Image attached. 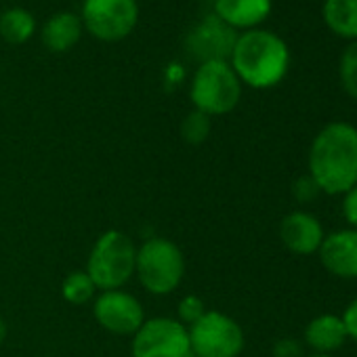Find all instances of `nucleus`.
Listing matches in <instances>:
<instances>
[{
    "label": "nucleus",
    "mask_w": 357,
    "mask_h": 357,
    "mask_svg": "<svg viewBox=\"0 0 357 357\" xmlns=\"http://www.w3.org/2000/svg\"><path fill=\"white\" fill-rule=\"evenodd\" d=\"M309 174L321 194L344 196L357 185V128L336 120L326 124L309 149Z\"/></svg>",
    "instance_id": "obj_1"
},
{
    "label": "nucleus",
    "mask_w": 357,
    "mask_h": 357,
    "mask_svg": "<svg viewBox=\"0 0 357 357\" xmlns=\"http://www.w3.org/2000/svg\"><path fill=\"white\" fill-rule=\"evenodd\" d=\"M229 66L242 84L265 91L278 86L286 78L290 68V51L278 34L255 28L238 34Z\"/></svg>",
    "instance_id": "obj_2"
},
{
    "label": "nucleus",
    "mask_w": 357,
    "mask_h": 357,
    "mask_svg": "<svg viewBox=\"0 0 357 357\" xmlns=\"http://www.w3.org/2000/svg\"><path fill=\"white\" fill-rule=\"evenodd\" d=\"M135 275L149 294L166 296L185 278V255L168 238H147L137 248Z\"/></svg>",
    "instance_id": "obj_3"
},
{
    "label": "nucleus",
    "mask_w": 357,
    "mask_h": 357,
    "mask_svg": "<svg viewBox=\"0 0 357 357\" xmlns=\"http://www.w3.org/2000/svg\"><path fill=\"white\" fill-rule=\"evenodd\" d=\"M137 246L130 236L120 229L103 231L86 259V273L97 290H120L135 275Z\"/></svg>",
    "instance_id": "obj_4"
},
{
    "label": "nucleus",
    "mask_w": 357,
    "mask_h": 357,
    "mask_svg": "<svg viewBox=\"0 0 357 357\" xmlns=\"http://www.w3.org/2000/svg\"><path fill=\"white\" fill-rule=\"evenodd\" d=\"M242 82L236 76L229 61H204L198 66L192 84L190 99L194 109L206 116H225L234 112L242 99Z\"/></svg>",
    "instance_id": "obj_5"
},
{
    "label": "nucleus",
    "mask_w": 357,
    "mask_h": 357,
    "mask_svg": "<svg viewBox=\"0 0 357 357\" xmlns=\"http://www.w3.org/2000/svg\"><path fill=\"white\" fill-rule=\"evenodd\" d=\"M188 332L192 357H240L246 344L242 326L221 311H206Z\"/></svg>",
    "instance_id": "obj_6"
},
{
    "label": "nucleus",
    "mask_w": 357,
    "mask_h": 357,
    "mask_svg": "<svg viewBox=\"0 0 357 357\" xmlns=\"http://www.w3.org/2000/svg\"><path fill=\"white\" fill-rule=\"evenodd\" d=\"M130 357H192L188 326L164 315L145 319L132 334Z\"/></svg>",
    "instance_id": "obj_7"
},
{
    "label": "nucleus",
    "mask_w": 357,
    "mask_h": 357,
    "mask_svg": "<svg viewBox=\"0 0 357 357\" xmlns=\"http://www.w3.org/2000/svg\"><path fill=\"white\" fill-rule=\"evenodd\" d=\"M82 26L103 43H118L126 38L139 22L137 0H84Z\"/></svg>",
    "instance_id": "obj_8"
},
{
    "label": "nucleus",
    "mask_w": 357,
    "mask_h": 357,
    "mask_svg": "<svg viewBox=\"0 0 357 357\" xmlns=\"http://www.w3.org/2000/svg\"><path fill=\"white\" fill-rule=\"evenodd\" d=\"M95 321L116 336H132L145 321L141 301L126 290H103L93 303Z\"/></svg>",
    "instance_id": "obj_9"
},
{
    "label": "nucleus",
    "mask_w": 357,
    "mask_h": 357,
    "mask_svg": "<svg viewBox=\"0 0 357 357\" xmlns=\"http://www.w3.org/2000/svg\"><path fill=\"white\" fill-rule=\"evenodd\" d=\"M238 40V32L223 24L217 15L206 17L190 36L188 47L190 51L204 61H229L234 45Z\"/></svg>",
    "instance_id": "obj_10"
},
{
    "label": "nucleus",
    "mask_w": 357,
    "mask_h": 357,
    "mask_svg": "<svg viewBox=\"0 0 357 357\" xmlns=\"http://www.w3.org/2000/svg\"><path fill=\"white\" fill-rule=\"evenodd\" d=\"M324 269L342 280H357V229H338L324 238L319 250Z\"/></svg>",
    "instance_id": "obj_11"
},
{
    "label": "nucleus",
    "mask_w": 357,
    "mask_h": 357,
    "mask_svg": "<svg viewBox=\"0 0 357 357\" xmlns=\"http://www.w3.org/2000/svg\"><path fill=\"white\" fill-rule=\"evenodd\" d=\"M326 234L319 219L307 211H294L280 223V240L294 255H313L319 250Z\"/></svg>",
    "instance_id": "obj_12"
},
{
    "label": "nucleus",
    "mask_w": 357,
    "mask_h": 357,
    "mask_svg": "<svg viewBox=\"0 0 357 357\" xmlns=\"http://www.w3.org/2000/svg\"><path fill=\"white\" fill-rule=\"evenodd\" d=\"M273 0H215V15L231 30H255L271 15Z\"/></svg>",
    "instance_id": "obj_13"
},
{
    "label": "nucleus",
    "mask_w": 357,
    "mask_h": 357,
    "mask_svg": "<svg viewBox=\"0 0 357 357\" xmlns=\"http://www.w3.org/2000/svg\"><path fill=\"white\" fill-rule=\"evenodd\" d=\"M347 340H349V336H347L342 317L334 315V313H321V315L313 317L305 328V342H307V347L313 349V353L332 355Z\"/></svg>",
    "instance_id": "obj_14"
},
{
    "label": "nucleus",
    "mask_w": 357,
    "mask_h": 357,
    "mask_svg": "<svg viewBox=\"0 0 357 357\" xmlns=\"http://www.w3.org/2000/svg\"><path fill=\"white\" fill-rule=\"evenodd\" d=\"M82 30L84 26L78 15L68 11L57 13L49 17L43 26V45L51 53H66L78 45V40L82 38Z\"/></svg>",
    "instance_id": "obj_15"
},
{
    "label": "nucleus",
    "mask_w": 357,
    "mask_h": 357,
    "mask_svg": "<svg viewBox=\"0 0 357 357\" xmlns=\"http://www.w3.org/2000/svg\"><path fill=\"white\" fill-rule=\"evenodd\" d=\"M321 17L336 36L357 40V0H324Z\"/></svg>",
    "instance_id": "obj_16"
},
{
    "label": "nucleus",
    "mask_w": 357,
    "mask_h": 357,
    "mask_svg": "<svg viewBox=\"0 0 357 357\" xmlns=\"http://www.w3.org/2000/svg\"><path fill=\"white\" fill-rule=\"evenodd\" d=\"M36 32V20L28 9L11 7L0 13V38L9 45H26Z\"/></svg>",
    "instance_id": "obj_17"
},
{
    "label": "nucleus",
    "mask_w": 357,
    "mask_h": 357,
    "mask_svg": "<svg viewBox=\"0 0 357 357\" xmlns=\"http://www.w3.org/2000/svg\"><path fill=\"white\" fill-rule=\"evenodd\" d=\"M97 294V286L84 269L70 271L61 282V296L70 305H86Z\"/></svg>",
    "instance_id": "obj_18"
},
{
    "label": "nucleus",
    "mask_w": 357,
    "mask_h": 357,
    "mask_svg": "<svg viewBox=\"0 0 357 357\" xmlns=\"http://www.w3.org/2000/svg\"><path fill=\"white\" fill-rule=\"evenodd\" d=\"M338 78H340L342 91L351 99H357V40L344 47L340 61H338Z\"/></svg>",
    "instance_id": "obj_19"
},
{
    "label": "nucleus",
    "mask_w": 357,
    "mask_h": 357,
    "mask_svg": "<svg viewBox=\"0 0 357 357\" xmlns=\"http://www.w3.org/2000/svg\"><path fill=\"white\" fill-rule=\"evenodd\" d=\"M211 130H213L211 116H206L198 109L190 112L181 122V137L190 145H202L211 137Z\"/></svg>",
    "instance_id": "obj_20"
},
{
    "label": "nucleus",
    "mask_w": 357,
    "mask_h": 357,
    "mask_svg": "<svg viewBox=\"0 0 357 357\" xmlns=\"http://www.w3.org/2000/svg\"><path fill=\"white\" fill-rule=\"evenodd\" d=\"M206 305H204V298H200L198 294H188L178 301V307H176V319L181 321L183 326H192L196 324L204 313H206Z\"/></svg>",
    "instance_id": "obj_21"
},
{
    "label": "nucleus",
    "mask_w": 357,
    "mask_h": 357,
    "mask_svg": "<svg viewBox=\"0 0 357 357\" xmlns=\"http://www.w3.org/2000/svg\"><path fill=\"white\" fill-rule=\"evenodd\" d=\"M319 194H321V190H319V185L313 181V176H311L309 172L303 174V176H298L296 181L292 183V198H294L296 202H301V204H309V202L317 200Z\"/></svg>",
    "instance_id": "obj_22"
},
{
    "label": "nucleus",
    "mask_w": 357,
    "mask_h": 357,
    "mask_svg": "<svg viewBox=\"0 0 357 357\" xmlns=\"http://www.w3.org/2000/svg\"><path fill=\"white\" fill-rule=\"evenodd\" d=\"M273 357H305V351L296 338L286 336L273 344Z\"/></svg>",
    "instance_id": "obj_23"
},
{
    "label": "nucleus",
    "mask_w": 357,
    "mask_h": 357,
    "mask_svg": "<svg viewBox=\"0 0 357 357\" xmlns=\"http://www.w3.org/2000/svg\"><path fill=\"white\" fill-rule=\"evenodd\" d=\"M342 217L351 229H357V185L342 196Z\"/></svg>",
    "instance_id": "obj_24"
},
{
    "label": "nucleus",
    "mask_w": 357,
    "mask_h": 357,
    "mask_svg": "<svg viewBox=\"0 0 357 357\" xmlns=\"http://www.w3.org/2000/svg\"><path fill=\"white\" fill-rule=\"evenodd\" d=\"M340 317H342V324L347 328L349 340L357 342V296L349 303V307L344 309V313Z\"/></svg>",
    "instance_id": "obj_25"
},
{
    "label": "nucleus",
    "mask_w": 357,
    "mask_h": 357,
    "mask_svg": "<svg viewBox=\"0 0 357 357\" xmlns=\"http://www.w3.org/2000/svg\"><path fill=\"white\" fill-rule=\"evenodd\" d=\"M5 338H7V321L0 317V344L5 342Z\"/></svg>",
    "instance_id": "obj_26"
},
{
    "label": "nucleus",
    "mask_w": 357,
    "mask_h": 357,
    "mask_svg": "<svg viewBox=\"0 0 357 357\" xmlns=\"http://www.w3.org/2000/svg\"><path fill=\"white\" fill-rule=\"evenodd\" d=\"M305 357H332V355H321V353H311V355H305Z\"/></svg>",
    "instance_id": "obj_27"
}]
</instances>
